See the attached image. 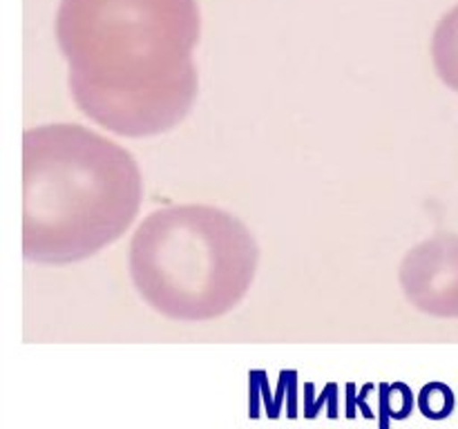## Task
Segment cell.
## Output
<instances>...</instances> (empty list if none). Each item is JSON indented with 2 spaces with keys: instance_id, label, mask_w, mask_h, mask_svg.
<instances>
[{
  "instance_id": "2",
  "label": "cell",
  "mask_w": 458,
  "mask_h": 429,
  "mask_svg": "<svg viewBox=\"0 0 458 429\" xmlns=\"http://www.w3.org/2000/svg\"><path fill=\"white\" fill-rule=\"evenodd\" d=\"M143 179L119 143L76 123L22 134V257L74 264L119 240L137 219Z\"/></svg>"
},
{
  "instance_id": "3",
  "label": "cell",
  "mask_w": 458,
  "mask_h": 429,
  "mask_svg": "<svg viewBox=\"0 0 458 429\" xmlns=\"http://www.w3.org/2000/svg\"><path fill=\"white\" fill-rule=\"evenodd\" d=\"M259 248L249 228L217 206L152 210L130 241V277L157 313L179 322L226 315L249 293Z\"/></svg>"
},
{
  "instance_id": "4",
  "label": "cell",
  "mask_w": 458,
  "mask_h": 429,
  "mask_svg": "<svg viewBox=\"0 0 458 429\" xmlns=\"http://www.w3.org/2000/svg\"><path fill=\"white\" fill-rule=\"evenodd\" d=\"M407 302L420 313L458 320V235L437 232L407 250L398 268Z\"/></svg>"
},
{
  "instance_id": "6",
  "label": "cell",
  "mask_w": 458,
  "mask_h": 429,
  "mask_svg": "<svg viewBox=\"0 0 458 429\" xmlns=\"http://www.w3.org/2000/svg\"><path fill=\"white\" fill-rule=\"evenodd\" d=\"M414 411V393L405 383L380 384L378 387V423L389 429V420H405Z\"/></svg>"
},
{
  "instance_id": "1",
  "label": "cell",
  "mask_w": 458,
  "mask_h": 429,
  "mask_svg": "<svg viewBox=\"0 0 458 429\" xmlns=\"http://www.w3.org/2000/svg\"><path fill=\"white\" fill-rule=\"evenodd\" d=\"M197 0H61L56 40L72 98L119 137H157L197 98Z\"/></svg>"
},
{
  "instance_id": "7",
  "label": "cell",
  "mask_w": 458,
  "mask_h": 429,
  "mask_svg": "<svg viewBox=\"0 0 458 429\" xmlns=\"http://www.w3.org/2000/svg\"><path fill=\"white\" fill-rule=\"evenodd\" d=\"M456 400L454 393L447 384L443 383H429L420 389L419 393V409L425 418L429 420H443L454 411Z\"/></svg>"
},
{
  "instance_id": "5",
  "label": "cell",
  "mask_w": 458,
  "mask_h": 429,
  "mask_svg": "<svg viewBox=\"0 0 458 429\" xmlns=\"http://www.w3.org/2000/svg\"><path fill=\"white\" fill-rule=\"evenodd\" d=\"M432 58L443 83L458 92V4L438 21L434 29Z\"/></svg>"
}]
</instances>
